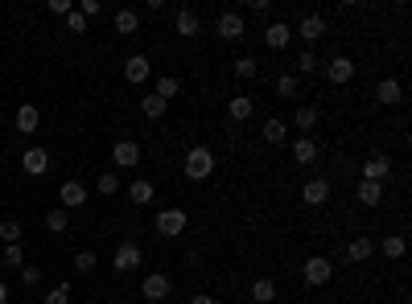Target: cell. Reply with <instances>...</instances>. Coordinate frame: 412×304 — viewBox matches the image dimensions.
Wrapping results in <instances>:
<instances>
[{"label":"cell","instance_id":"cell-32","mask_svg":"<svg viewBox=\"0 0 412 304\" xmlns=\"http://www.w3.org/2000/svg\"><path fill=\"white\" fill-rule=\"evenodd\" d=\"M21 234H25V226H21L17 218H4V222H0V239H4V247H8V243H21Z\"/></svg>","mask_w":412,"mask_h":304},{"label":"cell","instance_id":"cell-36","mask_svg":"<svg viewBox=\"0 0 412 304\" xmlns=\"http://www.w3.org/2000/svg\"><path fill=\"white\" fill-rule=\"evenodd\" d=\"M95 189H99L103 198H112V193H120V177H116V173H103L99 181H95Z\"/></svg>","mask_w":412,"mask_h":304},{"label":"cell","instance_id":"cell-8","mask_svg":"<svg viewBox=\"0 0 412 304\" xmlns=\"http://www.w3.org/2000/svg\"><path fill=\"white\" fill-rule=\"evenodd\" d=\"M326 79H330L334 87H342V83H351V79H355V62H351L346 54H338V58H330V62H326Z\"/></svg>","mask_w":412,"mask_h":304},{"label":"cell","instance_id":"cell-28","mask_svg":"<svg viewBox=\"0 0 412 304\" xmlns=\"http://www.w3.org/2000/svg\"><path fill=\"white\" fill-rule=\"evenodd\" d=\"M264 140H268V144H284V140H289V124H284V120H264Z\"/></svg>","mask_w":412,"mask_h":304},{"label":"cell","instance_id":"cell-25","mask_svg":"<svg viewBox=\"0 0 412 304\" xmlns=\"http://www.w3.org/2000/svg\"><path fill=\"white\" fill-rule=\"evenodd\" d=\"M252 301H256V304H273L276 301V280L260 275V280L252 284Z\"/></svg>","mask_w":412,"mask_h":304},{"label":"cell","instance_id":"cell-21","mask_svg":"<svg viewBox=\"0 0 412 304\" xmlns=\"http://www.w3.org/2000/svg\"><path fill=\"white\" fill-rule=\"evenodd\" d=\"M289 38H293V29H289L284 21H273V25L264 29V42H268V49H284V45H289Z\"/></svg>","mask_w":412,"mask_h":304},{"label":"cell","instance_id":"cell-41","mask_svg":"<svg viewBox=\"0 0 412 304\" xmlns=\"http://www.w3.org/2000/svg\"><path fill=\"white\" fill-rule=\"evenodd\" d=\"M21 280H25V288H33V284L42 280V267H33V263H25V267H21Z\"/></svg>","mask_w":412,"mask_h":304},{"label":"cell","instance_id":"cell-39","mask_svg":"<svg viewBox=\"0 0 412 304\" xmlns=\"http://www.w3.org/2000/svg\"><path fill=\"white\" fill-rule=\"evenodd\" d=\"M4 263H8V267H25V251H21V243H8V247H4Z\"/></svg>","mask_w":412,"mask_h":304},{"label":"cell","instance_id":"cell-33","mask_svg":"<svg viewBox=\"0 0 412 304\" xmlns=\"http://www.w3.org/2000/svg\"><path fill=\"white\" fill-rule=\"evenodd\" d=\"M66 226H70V214H66L62 206L46 214V230H54V234H66Z\"/></svg>","mask_w":412,"mask_h":304},{"label":"cell","instance_id":"cell-35","mask_svg":"<svg viewBox=\"0 0 412 304\" xmlns=\"http://www.w3.org/2000/svg\"><path fill=\"white\" fill-rule=\"evenodd\" d=\"M297 90H301L297 74H280V79H276V95H280V99H293Z\"/></svg>","mask_w":412,"mask_h":304},{"label":"cell","instance_id":"cell-11","mask_svg":"<svg viewBox=\"0 0 412 304\" xmlns=\"http://www.w3.org/2000/svg\"><path fill=\"white\" fill-rule=\"evenodd\" d=\"M388 177H392V161H388L383 152H375V157L363 161V181H379V185H383Z\"/></svg>","mask_w":412,"mask_h":304},{"label":"cell","instance_id":"cell-23","mask_svg":"<svg viewBox=\"0 0 412 304\" xmlns=\"http://www.w3.org/2000/svg\"><path fill=\"white\" fill-rule=\"evenodd\" d=\"M371 251H375V243H371V239H363V234L346 243V259H351V263H367V259H371Z\"/></svg>","mask_w":412,"mask_h":304},{"label":"cell","instance_id":"cell-29","mask_svg":"<svg viewBox=\"0 0 412 304\" xmlns=\"http://www.w3.org/2000/svg\"><path fill=\"white\" fill-rule=\"evenodd\" d=\"M140 111H144L148 120H161V115L169 111V103H165V99H157V95H144V99H140Z\"/></svg>","mask_w":412,"mask_h":304},{"label":"cell","instance_id":"cell-42","mask_svg":"<svg viewBox=\"0 0 412 304\" xmlns=\"http://www.w3.org/2000/svg\"><path fill=\"white\" fill-rule=\"evenodd\" d=\"M70 8H75L70 0H49V4H46V13H54V17H66Z\"/></svg>","mask_w":412,"mask_h":304},{"label":"cell","instance_id":"cell-22","mask_svg":"<svg viewBox=\"0 0 412 304\" xmlns=\"http://www.w3.org/2000/svg\"><path fill=\"white\" fill-rule=\"evenodd\" d=\"M153 198H157L153 181H144V177H140V181H132V185H128V202H132V206H148Z\"/></svg>","mask_w":412,"mask_h":304},{"label":"cell","instance_id":"cell-2","mask_svg":"<svg viewBox=\"0 0 412 304\" xmlns=\"http://www.w3.org/2000/svg\"><path fill=\"white\" fill-rule=\"evenodd\" d=\"M185 226H190V214H185V210H178V206L157 210V222H153V230H157L161 239H178Z\"/></svg>","mask_w":412,"mask_h":304},{"label":"cell","instance_id":"cell-18","mask_svg":"<svg viewBox=\"0 0 412 304\" xmlns=\"http://www.w3.org/2000/svg\"><path fill=\"white\" fill-rule=\"evenodd\" d=\"M252 111H256V103H252L247 95H231V103H227V115L235 120V124H243V120H252Z\"/></svg>","mask_w":412,"mask_h":304},{"label":"cell","instance_id":"cell-19","mask_svg":"<svg viewBox=\"0 0 412 304\" xmlns=\"http://www.w3.org/2000/svg\"><path fill=\"white\" fill-rule=\"evenodd\" d=\"M112 25H116V33H124V38H128V33H137V29H140V13H137V8H120V13L112 17Z\"/></svg>","mask_w":412,"mask_h":304},{"label":"cell","instance_id":"cell-46","mask_svg":"<svg viewBox=\"0 0 412 304\" xmlns=\"http://www.w3.org/2000/svg\"><path fill=\"white\" fill-rule=\"evenodd\" d=\"M116 304H128V301H116Z\"/></svg>","mask_w":412,"mask_h":304},{"label":"cell","instance_id":"cell-24","mask_svg":"<svg viewBox=\"0 0 412 304\" xmlns=\"http://www.w3.org/2000/svg\"><path fill=\"white\" fill-rule=\"evenodd\" d=\"M293 161H297V165H314V161H318V144H314L310 136H301V140L293 144Z\"/></svg>","mask_w":412,"mask_h":304},{"label":"cell","instance_id":"cell-4","mask_svg":"<svg viewBox=\"0 0 412 304\" xmlns=\"http://www.w3.org/2000/svg\"><path fill=\"white\" fill-rule=\"evenodd\" d=\"M169 292H174V280H169L165 271H153V275L140 280V296H144V301L161 304V301H169Z\"/></svg>","mask_w":412,"mask_h":304},{"label":"cell","instance_id":"cell-12","mask_svg":"<svg viewBox=\"0 0 412 304\" xmlns=\"http://www.w3.org/2000/svg\"><path fill=\"white\" fill-rule=\"evenodd\" d=\"M91 193H87V185L83 181H66L62 189H58V202H62V210H75V206H83Z\"/></svg>","mask_w":412,"mask_h":304},{"label":"cell","instance_id":"cell-1","mask_svg":"<svg viewBox=\"0 0 412 304\" xmlns=\"http://www.w3.org/2000/svg\"><path fill=\"white\" fill-rule=\"evenodd\" d=\"M182 173H185V181H206V177L215 173V152L206 144H194L182 161Z\"/></svg>","mask_w":412,"mask_h":304},{"label":"cell","instance_id":"cell-9","mask_svg":"<svg viewBox=\"0 0 412 304\" xmlns=\"http://www.w3.org/2000/svg\"><path fill=\"white\" fill-rule=\"evenodd\" d=\"M215 33H219V38H223V42H239V38H243V17H239V13H219V21H215Z\"/></svg>","mask_w":412,"mask_h":304},{"label":"cell","instance_id":"cell-31","mask_svg":"<svg viewBox=\"0 0 412 304\" xmlns=\"http://www.w3.org/2000/svg\"><path fill=\"white\" fill-rule=\"evenodd\" d=\"M178 90H182V83H178V79H174V74H161V79H157V90H153V95H157V99H165V103H169V99H174V95H178Z\"/></svg>","mask_w":412,"mask_h":304},{"label":"cell","instance_id":"cell-37","mask_svg":"<svg viewBox=\"0 0 412 304\" xmlns=\"http://www.w3.org/2000/svg\"><path fill=\"white\" fill-rule=\"evenodd\" d=\"M95 251H79V255H75V271H79V275H91L95 271Z\"/></svg>","mask_w":412,"mask_h":304},{"label":"cell","instance_id":"cell-26","mask_svg":"<svg viewBox=\"0 0 412 304\" xmlns=\"http://www.w3.org/2000/svg\"><path fill=\"white\" fill-rule=\"evenodd\" d=\"M293 128H297V131H314V128H318V107H310V103H305V107H297Z\"/></svg>","mask_w":412,"mask_h":304},{"label":"cell","instance_id":"cell-17","mask_svg":"<svg viewBox=\"0 0 412 304\" xmlns=\"http://www.w3.org/2000/svg\"><path fill=\"white\" fill-rule=\"evenodd\" d=\"M355 198H359V206H367V210H375V206L383 202V185H379V181H359V189H355Z\"/></svg>","mask_w":412,"mask_h":304},{"label":"cell","instance_id":"cell-43","mask_svg":"<svg viewBox=\"0 0 412 304\" xmlns=\"http://www.w3.org/2000/svg\"><path fill=\"white\" fill-rule=\"evenodd\" d=\"M99 8H103L99 0H79V13H83L87 21H91V17H99Z\"/></svg>","mask_w":412,"mask_h":304},{"label":"cell","instance_id":"cell-7","mask_svg":"<svg viewBox=\"0 0 412 304\" xmlns=\"http://www.w3.org/2000/svg\"><path fill=\"white\" fill-rule=\"evenodd\" d=\"M293 33H297L301 42H321V38H326V17H321V13H305Z\"/></svg>","mask_w":412,"mask_h":304},{"label":"cell","instance_id":"cell-5","mask_svg":"<svg viewBox=\"0 0 412 304\" xmlns=\"http://www.w3.org/2000/svg\"><path fill=\"white\" fill-rule=\"evenodd\" d=\"M140 263H144V251H140V243H132V239H124L120 247H116V255H112V267L124 275V271H137Z\"/></svg>","mask_w":412,"mask_h":304},{"label":"cell","instance_id":"cell-34","mask_svg":"<svg viewBox=\"0 0 412 304\" xmlns=\"http://www.w3.org/2000/svg\"><path fill=\"white\" fill-rule=\"evenodd\" d=\"M42 304H70V284L62 280V284H54L46 296H42Z\"/></svg>","mask_w":412,"mask_h":304},{"label":"cell","instance_id":"cell-16","mask_svg":"<svg viewBox=\"0 0 412 304\" xmlns=\"http://www.w3.org/2000/svg\"><path fill=\"white\" fill-rule=\"evenodd\" d=\"M375 99H379L383 107H396V103H404V87H400V79H383V83L375 87Z\"/></svg>","mask_w":412,"mask_h":304},{"label":"cell","instance_id":"cell-40","mask_svg":"<svg viewBox=\"0 0 412 304\" xmlns=\"http://www.w3.org/2000/svg\"><path fill=\"white\" fill-rule=\"evenodd\" d=\"M66 29H70V33H87V17H83L79 8H70V13H66Z\"/></svg>","mask_w":412,"mask_h":304},{"label":"cell","instance_id":"cell-27","mask_svg":"<svg viewBox=\"0 0 412 304\" xmlns=\"http://www.w3.org/2000/svg\"><path fill=\"white\" fill-rule=\"evenodd\" d=\"M379 251H383L388 259H404V251H409V243H404V234H388V239L379 243Z\"/></svg>","mask_w":412,"mask_h":304},{"label":"cell","instance_id":"cell-15","mask_svg":"<svg viewBox=\"0 0 412 304\" xmlns=\"http://www.w3.org/2000/svg\"><path fill=\"white\" fill-rule=\"evenodd\" d=\"M174 29H178L182 38H198V29H202V17H198L194 8H178V17H174Z\"/></svg>","mask_w":412,"mask_h":304},{"label":"cell","instance_id":"cell-14","mask_svg":"<svg viewBox=\"0 0 412 304\" xmlns=\"http://www.w3.org/2000/svg\"><path fill=\"white\" fill-rule=\"evenodd\" d=\"M21 169L29 177H42L49 169V152L46 148H25V157H21Z\"/></svg>","mask_w":412,"mask_h":304},{"label":"cell","instance_id":"cell-13","mask_svg":"<svg viewBox=\"0 0 412 304\" xmlns=\"http://www.w3.org/2000/svg\"><path fill=\"white\" fill-rule=\"evenodd\" d=\"M301 202L305 206H326L330 202V181H321V177H314V181H305V189H301Z\"/></svg>","mask_w":412,"mask_h":304},{"label":"cell","instance_id":"cell-3","mask_svg":"<svg viewBox=\"0 0 412 304\" xmlns=\"http://www.w3.org/2000/svg\"><path fill=\"white\" fill-rule=\"evenodd\" d=\"M301 275H305L310 288H326L334 280V263L326 259V255H310V259L301 263Z\"/></svg>","mask_w":412,"mask_h":304},{"label":"cell","instance_id":"cell-38","mask_svg":"<svg viewBox=\"0 0 412 304\" xmlns=\"http://www.w3.org/2000/svg\"><path fill=\"white\" fill-rule=\"evenodd\" d=\"M318 54H314V49H305V54H301V58H297V70H301V74H318Z\"/></svg>","mask_w":412,"mask_h":304},{"label":"cell","instance_id":"cell-30","mask_svg":"<svg viewBox=\"0 0 412 304\" xmlns=\"http://www.w3.org/2000/svg\"><path fill=\"white\" fill-rule=\"evenodd\" d=\"M256 74H260V62H256V58H247V54H243V58H235V79H243V83H247V79H256Z\"/></svg>","mask_w":412,"mask_h":304},{"label":"cell","instance_id":"cell-6","mask_svg":"<svg viewBox=\"0 0 412 304\" xmlns=\"http://www.w3.org/2000/svg\"><path fill=\"white\" fill-rule=\"evenodd\" d=\"M148 79H153V62H148L144 54H132V58H124V83L140 87V83H148Z\"/></svg>","mask_w":412,"mask_h":304},{"label":"cell","instance_id":"cell-10","mask_svg":"<svg viewBox=\"0 0 412 304\" xmlns=\"http://www.w3.org/2000/svg\"><path fill=\"white\" fill-rule=\"evenodd\" d=\"M112 165L137 169V165H140V144H137V140H120V144L112 148Z\"/></svg>","mask_w":412,"mask_h":304},{"label":"cell","instance_id":"cell-20","mask_svg":"<svg viewBox=\"0 0 412 304\" xmlns=\"http://www.w3.org/2000/svg\"><path fill=\"white\" fill-rule=\"evenodd\" d=\"M38 124H42V111L33 103H21L17 107V131H38Z\"/></svg>","mask_w":412,"mask_h":304},{"label":"cell","instance_id":"cell-45","mask_svg":"<svg viewBox=\"0 0 412 304\" xmlns=\"http://www.w3.org/2000/svg\"><path fill=\"white\" fill-rule=\"evenodd\" d=\"M0 304H8V284L0 280Z\"/></svg>","mask_w":412,"mask_h":304},{"label":"cell","instance_id":"cell-44","mask_svg":"<svg viewBox=\"0 0 412 304\" xmlns=\"http://www.w3.org/2000/svg\"><path fill=\"white\" fill-rule=\"evenodd\" d=\"M190 304H219L215 296H206V292H198V296H190Z\"/></svg>","mask_w":412,"mask_h":304}]
</instances>
